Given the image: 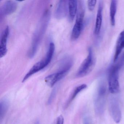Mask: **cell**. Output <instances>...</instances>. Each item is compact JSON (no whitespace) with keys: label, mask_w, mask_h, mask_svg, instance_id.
I'll use <instances>...</instances> for the list:
<instances>
[{"label":"cell","mask_w":124,"mask_h":124,"mask_svg":"<svg viewBox=\"0 0 124 124\" xmlns=\"http://www.w3.org/2000/svg\"><path fill=\"white\" fill-rule=\"evenodd\" d=\"M49 15L48 11L45 12L40 21L39 26L35 32L31 45L28 53V56L30 58H33L37 53L39 44L47 26L49 20Z\"/></svg>","instance_id":"obj_1"},{"label":"cell","mask_w":124,"mask_h":124,"mask_svg":"<svg viewBox=\"0 0 124 124\" xmlns=\"http://www.w3.org/2000/svg\"><path fill=\"white\" fill-rule=\"evenodd\" d=\"M96 61L92 48L90 47L88 49V55L81 64L76 74V77L78 78L83 77L91 72L94 69Z\"/></svg>","instance_id":"obj_2"},{"label":"cell","mask_w":124,"mask_h":124,"mask_svg":"<svg viewBox=\"0 0 124 124\" xmlns=\"http://www.w3.org/2000/svg\"><path fill=\"white\" fill-rule=\"evenodd\" d=\"M122 67L117 63L116 64L112 66L108 70V82L109 90L113 94L117 93L120 89L119 82V72Z\"/></svg>","instance_id":"obj_3"},{"label":"cell","mask_w":124,"mask_h":124,"mask_svg":"<svg viewBox=\"0 0 124 124\" xmlns=\"http://www.w3.org/2000/svg\"><path fill=\"white\" fill-rule=\"evenodd\" d=\"M79 2L76 21L71 34V39L72 40H76L79 38L83 28L85 15V8L82 1Z\"/></svg>","instance_id":"obj_4"},{"label":"cell","mask_w":124,"mask_h":124,"mask_svg":"<svg viewBox=\"0 0 124 124\" xmlns=\"http://www.w3.org/2000/svg\"><path fill=\"white\" fill-rule=\"evenodd\" d=\"M106 88L104 85H101L99 88L97 96L95 101L96 111L101 114L103 111L105 104Z\"/></svg>","instance_id":"obj_5"},{"label":"cell","mask_w":124,"mask_h":124,"mask_svg":"<svg viewBox=\"0 0 124 124\" xmlns=\"http://www.w3.org/2000/svg\"><path fill=\"white\" fill-rule=\"evenodd\" d=\"M109 111L112 117L116 123H119L121 120L122 114L117 100L112 97L109 100Z\"/></svg>","instance_id":"obj_6"},{"label":"cell","mask_w":124,"mask_h":124,"mask_svg":"<svg viewBox=\"0 0 124 124\" xmlns=\"http://www.w3.org/2000/svg\"><path fill=\"white\" fill-rule=\"evenodd\" d=\"M68 72L64 70H59L57 72L50 75L45 78V82L50 87H53L57 82L62 79Z\"/></svg>","instance_id":"obj_7"},{"label":"cell","mask_w":124,"mask_h":124,"mask_svg":"<svg viewBox=\"0 0 124 124\" xmlns=\"http://www.w3.org/2000/svg\"><path fill=\"white\" fill-rule=\"evenodd\" d=\"M48 65L45 58L44 59L41 60L40 61L37 62L31 67L27 74L25 75L22 80V82H24L32 75L43 69Z\"/></svg>","instance_id":"obj_8"},{"label":"cell","mask_w":124,"mask_h":124,"mask_svg":"<svg viewBox=\"0 0 124 124\" xmlns=\"http://www.w3.org/2000/svg\"><path fill=\"white\" fill-rule=\"evenodd\" d=\"M9 27L7 26L5 30L3 32L1 36L0 43V57L2 58L6 55L7 52V42L8 38L9 36Z\"/></svg>","instance_id":"obj_9"},{"label":"cell","mask_w":124,"mask_h":124,"mask_svg":"<svg viewBox=\"0 0 124 124\" xmlns=\"http://www.w3.org/2000/svg\"><path fill=\"white\" fill-rule=\"evenodd\" d=\"M68 9V1H59L55 12V16L58 19H62L66 16Z\"/></svg>","instance_id":"obj_10"},{"label":"cell","mask_w":124,"mask_h":124,"mask_svg":"<svg viewBox=\"0 0 124 124\" xmlns=\"http://www.w3.org/2000/svg\"><path fill=\"white\" fill-rule=\"evenodd\" d=\"M103 5L102 1L99 2L98 8L97 11L96 19L95 24L94 28V34L95 35H98L100 34L101 29L102 22V13H103Z\"/></svg>","instance_id":"obj_11"},{"label":"cell","mask_w":124,"mask_h":124,"mask_svg":"<svg viewBox=\"0 0 124 124\" xmlns=\"http://www.w3.org/2000/svg\"><path fill=\"white\" fill-rule=\"evenodd\" d=\"M123 48H124V30L120 32L117 40L114 57V63L116 62Z\"/></svg>","instance_id":"obj_12"},{"label":"cell","mask_w":124,"mask_h":124,"mask_svg":"<svg viewBox=\"0 0 124 124\" xmlns=\"http://www.w3.org/2000/svg\"><path fill=\"white\" fill-rule=\"evenodd\" d=\"M17 4L14 1L8 0L4 3L1 10V14L3 16L12 14L16 10Z\"/></svg>","instance_id":"obj_13"},{"label":"cell","mask_w":124,"mask_h":124,"mask_svg":"<svg viewBox=\"0 0 124 124\" xmlns=\"http://www.w3.org/2000/svg\"><path fill=\"white\" fill-rule=\"evenodd\" d=\"M78 3L77 0L68 1L69 19L70 21H72L75 18L78 11Z\"/></svg>","instance_id":"obj_14"},{"label":"cell","mask_w":124,"mask_h":124,"mask_svg":"<svg viewBox=\"0 0 124 124\" xmlns=\"http://www.w3.org/2000/svg\"><path fill=\"white\" fill-rule=\"evenodd\" d=\"M117 1H111L110 6V18L111 24L112 26H114L115 23V15L116 13Z\"/></svg>","instance_id":"obj_15"},{"label":"cell","mask_w":124,"mask_h":124,"mask_svg":"<svg viewBox=\"0 0 124 124\" xmlns=\"http://www.w3.org/2000/svg\"><path fill=\"white\" fill-rule=\"evenodd\" d=\"M87 87V85L85 84H82V85H79V86L77 87L74 90L72 94H71L69 99L68 100L67 104V105H69L72 101L75 98V97L77 96L78 94L79 93H80L82 91L85 89Z\"/></svg>","instance_id":"obj_16"},{"label":"cell","mask_w":124,"mask_h":124,"mask_svg":"<svg viewBox=\"0 0 124 124\" xmlns=\"http://www.w3.org/2000/svg\"><path fill=\"white\" fill-rule=\"evenodd\" d=\"M55 46L54 43L53 42H51L49 45L48 50L47 52L46 56L45 58L48 64L50 63L52 60L54 52H55Z\"/></svg>","instance_id":"obj_17"},{"label":"cell","mask_w":124,"mask_h":124,"mask_svg":"<svg viewBox=\"0 0 124 124\" xmlns=\"http://www.w3.org/2000/svg\"><path fill=\"white\" fill-rule=\"evenodd\" d=\"M8 107V103L6 99H3L1 101L0 103V118H2L3 117L5 114L7 112Z\"/></svg>","instance_id":"obj_18"},{"label":"cell","mask_w":124,"mask_h":124,"mask_svg":"<svg viewBox=\"0 0 124 124\" xmlns=\"http://www.w3.org/2000/svg\"><path fill=\"white\" fill-rule=\"evenodd\" d=\"M97 1L94 0H88L87 2L88 8V10L91 11H93L95 8Z\"/></svg>","instance_id":"obj_19"},{"label":"cell","mask_w":124,"mask_h":124,"mask_svg":"<svg viewBox=\"0 0 124 124\" xmlns=\"http://www.w3.org/2000/svg\"><path fill=\"white\" fill-rule=\"evenodd\" d=\"M56 90H55L54 89L52 91L50 95V97H49V99H48V104H50L51 102L52 101L53 99L54 98V96H55V95Z\"/></svg>","instance_id":"obj_20"},{"label":"cell","mask_w":124,"mask_h":124,"mask_svg":"<svg viewBox=\"0 0 124 124\" xmlns=\"http://www.w3.org/2000/svg\"><path fill=\"white\" fill-rule=\"evenodd\" d=\"M64 118L62 115H60L58 117L56 121L55 124H63Z\"/></svg>","instance_id":"obj_21"},{"label":"cell","mask_w":124,"mask_h":124,"mask_svg":"<svg viewBox=\"0 0 124 124\" xmlns=\"http://www.w3.org/2000/svg\"><path fill=\"white\" fill-rule=\"evenodd\" d=\"M83 124H90L87 119H85L84 120Z\"/></svg>","instance_id":"obj_22"},{"label":"cell","mask_w":124,"mask_h":124,"mask_svg":"<svg viewBox=\"0 0 124 124\" xmlns=\"http://www.w3.org/2000/svg\"><path fill=\"white\" fill-rule=\"evenodd\" d=\"M35 124H38V123H35Z\"/></svg>","instance_id":"obj_23"}]
</instances>
